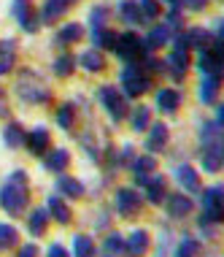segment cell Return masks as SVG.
Listing matches in <instances>:
<instances>
[{
	"instance_id": "4dcf8cb0",
	"label": "cell",
	"mask_w": 224,
	"mask_h": 257,
	"mask_svg": "<svg viewBox=\"0 0 224 257\" xmlns=\"http://www.w3.org/2000/svg\"><path fill=\"white\" fill-rule=\"evenodd\" d=\"M176 176H178V182L186 187V190H197V173H194L189 165H184V168H178L176 171Z\"/></svg>"
},
{
	"instance_id": "4316f807",
	"label": "cell",
	"mask_w": 224,
	"mask_h": 257,
	"mask_svg": "<svg viewBox=\"0 0 224 257\" xmlns=\"http://www.w3.org/2000/svg\"><path fill=\"white\" fill-rule=\"evenodd\" d=\"M79 62L87 68V71H100V68H103V54L95 52V49H89V52H84L79 57Z\"/></svg>"
},
{
	"instance_id": "e0dca14e",
	"label": "cell",
	"mask_w": 224,
	"mask_h": 257,
	"mask_svg": "<svg viewBox=\"0 0 224 257\" xmlns=\"http://www.w3.org/2000/svg\"><path fill=\"white\" fill-rule=\"evenodd\" d=\"M68 3H62V0H46L44 9H41V22H54V19H60L62 14H65Z\"/></svg>"
},
{
	"instance_id": "74e56055",
	"label": "cell",
	"mask_w": 224,
	"mask_h": 257,
	"mask_svg": "<svg viewBox=\"0 0 224 257\" xmlns=\"http://www.w3.org/2000/svg\"><path fill=\"white\" fill-rule=\"evenodd\" d=\"M46 211H33V217H30V233L33 235H41L44 233V227H46Z\"/></svg>"
},
{
	"instance_id": "ee69618b",
	"label": "cell",
	"mask_w": 224,
	"mask_h": 257,
	"mask_svg": "<svg viewBox=\"0 0 224 257\" xmlns=\"http://www.w3.org/2000/svg\"><path fill=\"white\" fill-rule=\"evenodd\" d=\"M38 254V249L33 246V244H27V246H22V252H19V257H36Z\"/></svg>"
},
{
	"instance_id": "ba28073f",
	"label": "cell",
	"mask_w": 224,
	"mask_h": 257,
	"mask_svg": "<svg viewBox=\"0 0 224 257\" xmlns=\"http://www.w3.org/2000/svg\"><path fill=\"white\" fill-rule=\"evenodd\" d=\"M100 98H103V103H106V108H108V114L114 116V119H122V116L127 114V103H124V98L119 95L116 87H103V89H100Z\"/></svg>"
},
{
	"instance_id": "bcb514c9",
	"label": "cell",
	"mask_w": 224,
	"mask_h": 257,
	"mask_svg": "<svg viewBox=\"0 0 224 257\" xmlns=\"http://www.w3.org/2000/svg\"><path fill=\"white\" fill-rule=\"evenodd\" d=\"M167 3H170L173 9H178V3H181V0H167Z\"/></svg>"
},
{
	"instance_id": "d4e9b609",
	"label": "cell",
	"mask_w": 224,
	"mask_h": 257,
	"mask_svg": "<svg viewBox=\"0 0 224 257\" xmlns=\"http://www.w3.org/2000/svg\"><path fill=\"white\" fill-rule=\"evenodd\" d=\"M81 25H65V27H62V30H60V36H57V44H62V46H65V44H73V41H79L81 38Z\"/></svg>"
},
{
	"instance_id": "277c9868",
	"label": "cell",
	"mask_w": 224,
	"mask_h": 257,
	"mask_svg": "<svg viewBox=\"0 0 224 257\" xmlns=\"http://www.w3.org/2000/svg\"><path fill=\"white\" fill-rule=\"evenodd\" d=\"M141 49H143V44L138 41L135 33H124V36H119L114 52L127 62V65H138V60H141Z\"/></svg>"
},
{
	"instance_id": "ab89813d",
	"label": "cell",
	"mask_w": 224,
	"mask_h": 257,
	"mask_svg": "<svg viewBox=\"0 0 224 257\" xmlns=\"http://www.w3.org/2000/svg\"><path fill=\"white\" fill-rule=\"evenodd\" d=\"M57 119L62 127H71L73 124V106L71 103H65V106H60V114H57Z\"/></svg>"
},
{
	"instance_id": "836d02e7",
	"label": "cell",
	"mask_w": 224,
	"mask_h": 257,
	"mask_svg": "<svg viewBox=\"0 0 224 257\" xmlns=\"http://www.w3.org/2000/svg\"><path fill=\"white\" fill-rule=\"evenodd\" d=\"M54 73L62 76V79L73 73V57H71V54H62V57H57V62H54Z\"/></svg>"
},
{
	"instance_id": "7bdbcfd3",
	"label": "cell",
	"mask_w": 224,
	"mask_h": 257,
	"mask_svg": "<svg viewBox=\"0 0 224 257\" xmlns=\"http://www.w3.org/2000/svg\"><path fill=\"white\" fill-rule=\"evenodd\" d=\"M49 257H68V252H65L60 244H54L52 249H49Z\"/></svg>"
},
{
	"instance_id": "e575fe53",
	"label": "cell",
	"mask_w": 224,
	"mask_h": 257,
	"mask_svg": "<svg viewBox=\"0 0 224 257\" xmlns=\"http://www.w3.org/2000/svg\"><path fill=\"white\" fill-rule=\"evenodd\" d=\"M122 235H108L106 238V246H103V257H116L119 252H122Z\"/></svg>"
},
{
	"instance_id": "484cf974",
	"label": "cell",
	"mask_w": 224,
	"mask_h": 257,
	"mask_svg": "<svg viewBox=\"0 0 224 257\" xmlns=\"http://www.w3.org/2000/svg\"><path fill=\"white\" fill-rule=\"evenodd\" d=\"M49 211H52V217L57 219V222H62V225L71 219V211H68V206L62 203L60 198H49Z\"/></svg>"
},
{
	"instance_id": "3957f363",
	"label": "cell",
	"mask_w": 224,
	"mask_h": 257,
	"mask_svg": "<svg viewBox=\"0 0 224 257\" xmlns=\"http://www.w3.org/2000/svg\"><path fill=\"white\" fill-rule=\"evenodd\" d=\"M224 68V57H221V41L216 38L205 49H200V71L208 76H219Z\"/></svg>"
},
{
	"instance_id": "52a82bcc",
	"label": "cell",
	"mask_w": 224,
	"mask_h": 257,
	"mask_svg": "<svg viewBox=\"0 0 224 257\" xmlns=\"http://www.w3.org/2000/svg\"><path fill=\"white\" fill-rule=\"evenodd\" d=\"M173 44H176V46H173L170 57H167V65L173 68V76L178 79V76L186 71V65H189V54H186V49H189V46H186L184 36H176V41H173Z\"/></svg>"
},
{
	"instance_id": "44dd1931",
	"label": "cell",
	"mask_w": 224,
	"mask_h": 257,
	"mask_svg": "<svg viewBox=\"0 0 224 257\" xmlns=\"http://www.w3.org/2000/svg\"><path fill=\"white\" fill-rule=\"evenodd\" d=\"M186 46H197V49H205L208 44H211V36H208V30H202V27H192V30L184 36Z\"/></svg>"
},
{
	"instance_id": "f546056e",
	"label": "cell",
	"mask_w": 224,
	"mask_h": 257,
	"mask_svg": "<svg viewBox=\"0 0 224 257\" xmlns=\"http://www.w3.org/2000/svg\"><path fill=\"white\" fill-rule=\"evenodd\" d=\"M65 165H68V152H65V149H57V152H52V157L46 160V168H49V171H54V173H57V171H62Z\"/></svg>"
},
{
	"instance_id": "b9f144b4",
	"label": "cell",
	"mask_w": 224,
	"mask_h": 257,
	"mask_svg": "<svg viewBox=\"0 0 224 257\" xmlns=\"http://www.w3.org/2000/svg\"><path fill=\"white\" fill-rule=\"evenodd\" d=\"M181 3H186V9H192V11H200L208 0H181Z\"/></svg>"
},
{
	"instance_id": "603a6c76",
	"label": "cell",
	"mask_w": 224,
	"mask_h": 257,
	"mask_svg": "<svg viewBox=\"0 0 224 257\" xmlns=\"http://www.w3.org/2000/svg\"><path fill=\"white\" fill-rule=\"evenodd\" d=\"M92 36H95V44H97V46H103V49H116L119 36H116L114 30H108V27H100V30H95Z\"/></svg>"
},
{
	"instance_id": "2e32d148",
	"label": "cell",
	"mask_w": 224,
	"mask_h": 257,
	"mask_svg": "<svg viewBox=\"0 0 224 257\" xmlns=\"http://www.w3.org/2000/svg\"><path fill=\"white\" fill-rule=\"evenodd\" d=\"M119 14H122V19H124L127 25H141V22H143L141 9H138V0H122Z\"/></svg>"
},
{
	"instance_id": "5bb4252c",
	"label": "cell",
	"mask_w": 224,
	"mask_h": 257,
	"mask_svg": "<svg viewBox=\"0 0 224 257\" xmlns=\"http://www.w3.org/2000/svg\"><path fill=\"white\" fill-rule=\"evenodd\" d=\"M192 211V200L186 195H170L167 198V214L170 217H186Z\"/></svg>"
},
{
	"instance_id": "9c48e42d",
	"label": "cell",
	"mask_w": 224,
	"mask_h": 257,
	"mask_svg": "<svg viewBox=\"0 0 224 257\" xmlns=\"http://www.w3.org/2000/svg\"><path fill=\"white\" fill-rule=\"evenodd\" d=\"M202 208H205V217L208 219H213V222L221 219V190H219V187L202 192Z\"/></svg>"
},
{
	"instance_id": "83f0119b",
	"label": "cell",
	"mask_w": 224,
	"mask_h": 257,
	"mask_svg": "<svg viewBox=\"0 0 224 257\" xmlns=\"http://www.w3.org/2000/svg\"><path fill=\"white\" fill-rule=\"evenodd\" d=\"M95 252V244L87 238V235H76L73 238V254L76 257H92Z\"/></svg>"
},
{
	"instance_id": "d6986e66",
	"label": "cell",
	"mask_w": 224,
	"mask_h": 257,
	"mask_svg": "<svg viewBox=\"0 0 224 257\" xmlns=\"http://www.w3.org/2000/svg\"><path fill=\"white\" fill-rule=\"evenodd\" d=\"M167 144V127L165 124H154L151 133H149V141H146V149L149 152H159Z\"/></svg>"
},
{
	"instance_id": "d590c367",
	"label": "cell",
	"mask_w": 224,
	"mask_h": 257,
	"mask_svg": "<svg viewBox=\"0 0 224 257\" xmlns=\"http://www.w3.org/2000/svg\"><path fill=\"white\" fill-rule=\"evenodd\" d=\"M197 249H200V244L194 238H184L178 244V249H176V257H194V254H197Z\"/></svg>"
},
{
	"instance_id": "8fae6325",
	"label": "cell",
	"mask_w": 224,
	"mask_h": 257,
	"mask_svg": "<svg viewBox=\"0 0 224 257\" xmlns=\"http://www.w3.org/2000/svg\"><path fill=\"white\" fill-rule=\"evenodd\" d=\"M14 17L19 19L22 30H27V33H36V30H38L36 17H33V11L27 9V0H14Z\"/></svg>"
},
{
	"instance_id": "f35d334b",
	"label": "cell",
	"mask_w": 224,
	"mask_h": 257,
	"mask_svg": "<svg viewBox=\"0 0 224 257\" xmlns=\"http://www.w3.org/2000/svg\"><path fill=\"white\" fill-rule=\"evenodd\" d=\"M146 124H149V108H146V106H138V111L132 114V127H135V130H143Z\"/></svg>"
},
{
	"instance_id": "d6a6232c",
	"label": "cell",
	"mask_w": 224,
	"mask_h": 257,
	"mask_svg": "<svg viewBox=\"0 0 224 257\" xmlns=\"http://www.w3.org/2000/svg\"><path fill=\"white\" fill-rule=\"evenodd\" d=\"M138 9H141L143 19H157L159 17V0H138Z\"/></svg>"
},
{
	"instance_id": "30bf717a",
	"label": "cell",
	"mask_w": 224,
	"mask_h": 257,
	"mask_svg": "<svg viewBox=\"0 0 224 257\" xmlns=\"http://www.w3.org/2000/svg\"><path fill=\"white\" fill-rule=\"evenodd\" d=\"M116 208L124 214V217L135 214L138 208H141V198H138V192H132V190H119V192H116Z\"/></svg>"
},
{
	"instance_id": "1f68e13d",
	"label": "cell",
	"mask_w": 224,
	"mask_h": 257,
	"mask_svg": "<svg viewBox=\"0 0 224 257\" xmlns=\"http://www.w3.org/2000/svg\"><path fill=\"white\" fill-rule=\"evenodd\" d=\"M60 192H65L68 198H79V195H84V187L76 182V179H65V176H62L60 179Z\"/></svg>"
},
{
	"instance_id": "4fadbf2b",
	"label": "cell",
	"mask_w": 224,
	"mask_h": 257,
	"mask_svg": "<svg viewBox=\"0 0 224 257\" xmlns=\"http://www.w3.org/2000/svg\"><path fill=\"white\" fill-rule=\"evenodd\" d=\"M14 60H17V46H14V41H0V76L11 71Z\"/></svg>"
},
{
	"instance_id": "6da1fadb",
	"label": "cell",
	"mask_w": 224,
	"mask_h": 257,
	"mask_svg": "<svg viewBox=\"0 0 224 257\" xmlns=\"http://www.w3.org/2000/svg\"><path fill=\"white\" fill-rule=\"evenodd\" d=\"M27 203V176L22 171L11 173L9 182H6L3 192H0V206L9 214H19Z\"/></svg>"
},
{
	"instance_id": "f1b7e54d",
	"label": "cell",
	"mask_w": 224,
	"mask_h": 257,
	"mask_svg": "<svg viewBox=\"0 0 224 257\" xmlns=\"http://www.w3.org/2000/svg\"><path fill=\"white\" fill-rule=\"evenodd\" d=\"M3 138H6V144H9V147H19V144L25 141V130L19 127L17 122H11L9 127H6V133H3Z\"/></svg>"
},
{
	"instance_id": "60d3db41",
	"label": "cell",
	"mask_w": 224,
	"mask_h": 257,
	"mask_svg": "<svg viewBox=\"0 0 224 257\" xmlns=\"http://www.w3.org/2000/svg\"><path fill=\"white\" fill-rule=\"evenodd\" d=\"M106 14H108V11L103 9V6H97V9L92 11V17H89V19H92V33L103 27V22H106Z\"/></svg>"
},
{
	"instance_id": "ffe728a7",
	"label": "cell",
	"mask_w": 224,
	"mask_h": 257,
	"mask_svg": "<svg viewBox=\"0 0 224 257\" xmlns=\"http://www.w3.org/2000/svg\"><path fill=\"white\" fill-rule=\"evenodd\" d=\"M143 187H146V195H149L151 203H159V200H162V195H165V179H162V176L146 179Z\"/></svg>"
},
{
	"instance_id": "8992f818",
	"label": "cell",
	"mask_w": 224,
	"mask_h": 257,
	"mask_svg": "<svg viewBox=\"0 0 224 257\" xmlns=\"http://www.w3.org/2000/svg\"><path fill=\"white\" fill-rule=\"evenodd\" d=\"M221 138H208V141H202V152H200V160H202V168L205 171H219L221 168Z\"/></svg>"
},
{
	"instance_id": "7a4b0ae2",
	"label": "cell",
	"mask_w": 224,
	"mask_h": 257,
	"mask_svg": "<svg viewBox=\"0 0 224 257\" xmlns=\"http://www.w3.org/2000/svg\"><path fill=\"white\" fill-rule=\"evenodd\" d=\"M122 87H124V95L138 98V95H143L151 87V79L141 71V65H127L122 71Z\"/></svg>"
},
{
	"instance_id": "8d00e7d4",
	"label": "cell",
	"mask_w": 224,
	"mask_h": 257,
	"mask_svg": "<svg viewBox=\"0 0 224 257\" xmlns=\"http://www.w3.org/2000/svg\"><path fill=\"white\" fill-rule=\"evenodd\" d=\"M17 244V230L11 225H0V249H9Z\"/></svg>"
},
{
	"instance_id": "7c38bea8",
	"label": "cell",
	"mask_w": 224,
	"mask_h": 257,
	"mask_svg": "<svg viewBox=\"0 0 224 257\" xmlns=\"http://www.w3.org/2000/svg\"><path fill=\"white\" fill-rule=\"evenodd\" d=\"M178 103H181V95L176 89H159L157 92V106H159V111H165V114H173V111L178 108Z\"/></svg>"
},
{
	"instance_id": "cb8c5ba5",
	"label": "cell",
	"mask_w": 224,
	"mask_h": 257,
	"mask_svg": "<svg viewBox=\"0 0 224 257\" xmlns=\"http://www.w3.org/2000/svg\"><path fill=\"white\" fill-rule=\"evenodd\" d=\"M146 246H149V235H146V230H135L127 238V249H130L132 254H143Z\"/></svg>"
},
{
	"instance_id": "7dc6e473",
	"label": "cell",
	"mask_w": 224,
	"mask_h": 257,
	"mask_svg": "<svg viewBox=\"0 0 224 257\" xmlns=\"http://www.w3.org/2000/svg\"><path fill=\"white\" fill-rule=\"evenodd\" d=\"M62 3H68V6H71V3H73V0H62Z\"/></svg>"
},
{
	"instance_id": "ac0fdd59",
	"label": "cell",
	"mask_w": 224,
	"mask_h": 257,
	"mask_svg": "<svg viewBox=\"0 0 224 257\" xmlns=\"http://www.w3.org/2000/svg\"><path fill=\"white\" fill-rule=\"evenodd\" d=\"M216 95H219V76H208V79H202L200 84V100L202 103H216Z\"/></svg>"
},
{
	"instance_id": "9a60e30c",
	"label": "cell",
	"mask_w": 224,
	"mask_h": 257,
	"mask_svg": "<svg viewBox=\"0 0 224 257\" xmlns=\"http://www.w3.org/2000/svg\"><path fill=\"white\" fill-rule=\"evenodd\" d=\"M27 147H30L33 155H44L46 147H49V133H46L44 127L30 130V136H27Z\"/></svg>"
},
{
	"instance_id": "7402d4cb",
	"label": "cell",
	"mask_w": 224,
	"mask_h": 257,
	"mask_svg": "<svg viewBox=\"0 0 224 257\" xmlns=\"http://www.w3.org/2000/svg\"><path fill=\"white\" fill-rule=\"evenodd\" d=\"M167 36H170V30H167L165 25H162V27H154V30L149 33V38L141 41V44L146 46V49H159V46L167 41Z\"/></svg>"
},
{
	"instance_id": "f6af8a7d",
	"label": "cell",
	"mask_w": 224,
	"mask_h": 257,
	"mask_svg": "<svg viewBox=\"0 0 224 257\" xmlns=\"http://www.w3.org/2000/svg\"><path fill=\"white\" fill-rule=\"evenodd\" d=\"M3 108H6V103H3V89H0V114H3Z\"/></svg>"
},
{
	"instance_id": "5b68a950",
	"label": "cell",
	"mask_w": 224,
	"mask_h": 257,
	"mask_svg": "<svg viewBox=\"0 0 224 257\" xmlns=\"http://www.w3.org/2000/svg\"><path fill=\"white\" fill-rule=\"evenodd\" d=\"M25 76L30 79V84H27L25 79H19V98L22 100H27V103H44V100H49V89L38 81V76L36 73H30V71H25Z\"/></svg>"
}]
</instances>
